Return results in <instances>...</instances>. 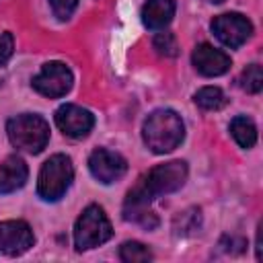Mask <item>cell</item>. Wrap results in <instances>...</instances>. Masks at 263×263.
Here are the masks:
<instances>
[{
	"instance_id": "6da1fadb",
	"label": "cell",
	"mask_w": 263,
	"mask_h": 263,
	"mask_svg": "<svg viewBox=\"0 0 263 263\" xmlns=\"http://www.w3.org/2000/svg\"><path fill=\"white\" fill-rule=\"evenodd\" d=\"M144 144L154 154L173 152L185 138V123L173 109H156L150 113L142 127Z\"/></svg>"
},
{
	"instance_id": "7a4b0ae2",
	"label": "cell",
	"mask_w": 263,
	"mask_h": 263,
	"mask_svg": "<svg viewBox=\"0 0 263 263\" xmlns=\"http://www.w3.org/2000/svg\"><path fill=\"white\" fill-rule=\"evenodd\" d=\"M6 134L14 148L29 154H39L49 142V125L41 115L35 113L12 117L6 123Z\"/></svg>"
},
{
	"instance_id": "3957f363",
	"label": "cell",
	"mask_w": 263,
	"mask_h": 263,
	"mask_svg": "<svg viewBox=\"0 0 263 263\" xmlns=\"http://www.w3.org/2000/svg\"><path fill=\"white\" fill-rule=\"evenodd\" d=\"M74 179L72 160L66 154H53L47 158L39 171L37 179V193L45 201H58L70 187Z\"/></svg>"
},
{
	"instance_id": "277c9868",
	"label": "cell",
	"mask_w": 263,
	"mask_h": 263,
	"mask_svg": "<svg viewBox=\"0 0 263 263\" xmlns=\"http://www.w3.org/2000/svg\"><path fill=\"white\" fill-rule=\"evenodd\" d=\"M111 234H113L111 222L103 212V208L99 205H88L74 224V245L78 251L95 249L107 242Z\"/></svg>"
},
{
	"instance_id": "5b68a950",
	"label": "cell",
	"mask_w": 263,
	"mask_h": 263,
	"mask_svg": "<svg viewBox=\"0 0 263 263\" xmlns=\"http://www.w3.org/2000/svg\"><path fill=\"white\" fill-rule=\"evenodd\" d=\"M185 181H187V164L183 160H171V162L156 164L154 168H150L138 181V185L144 189V193L150 199H154L158 195H166V193L181 189Z\"/></svg>"
},
{
	"instance_id": "8992f818",
	"label": "cell",
	"mask_w": 263,
	"mask_h": 263,
	"mask_svg": "<svg viewBox=\"0 0 263 263\" xmlns=\"http://www.w3.org/2000/svg\"><path fill=\"white\" fill-rule=\"evenodd\" d=\"M72 82H74V76L66 64L47 62L41 68V72L37 76H33L31 86L47 99H60L72 88Z\"/></svg>"
},
{
	"instance_id": "52a82bcc",
	"label": "cell",
	"mask_w": 263,
	"mask_h": 263,
	"mask_svg": "<svg viewBox=\"0 0 263 263\" xmlns=\"http://www.w3.org/2000/svg\"><path fill=\"white\" fill-rule=\"evenodd\" d=\"M212 33L230 49L240 47L253 33V25L247 16L238 14V12H226V14H218L212 21Z\"/></svg>"
},
{
	"instance_id": "ba28073f",
	"label": "cell",
	"mask_w": 263,
	"mask_h": 263,
	"mask_svg": "<svg viewBox=\"0 0 263 263\" xmlns=\"http://www.w3.org/2000/svg\"><path fill=\"white\" fill-rule=\"evenodd\" d=\"M35 242L33 230L25 220H4L0 222V251L8 257L27 253Z\"/></svg>"
},
{
	"instance_id": "9c48e42d",
	"label": "cell",
	"mask_w": 263,
	"mask_h": 263,
	"mask_svg": "<svg viewBox=\"0 0 263 263\" xmlns=\"http://www.w3.org/2000/svg\"><path fill=\"white\" fill-rule=\"evenodd\" d=\"M88 168H90V175L109 185V183H115L119 181L125 171H127V162L121 154L113 152V150H107V148H97L90 158H88Z\"/></svg>"
},
{
	"instance_id": "30bf717a",
	"label": "cell",
	"mask_w": 263,
	"mask_h": 263,
	"mask_svg": "<svg viewBox=\"0 0 263 263\" xmlns=\"http://www.w3.org/2000/svg\"><path fill=\"white\" fill-rule=\"evenodd\" d=\"M55 125L68 138H84L95 125V115L84 107L66 103L55 111Z\"/></svg>"
},
{
	"instance_id": "8fae6325",
	"label": "cell",
	"mask_w": 263,
	"mask_h": 263,
	"mask_svg": "<svg viewBox=\"0 0 263 263\" xmlns=\"http://www.w3.org/2000/svg\"><path fill=\"white\" fill-rule=\"evenodd\" d=\"M191 62H193L195 70L203 76H220V74L228 72V68L232 64L230 55L212 47L210 43H199L191 53Z\"/></svg>"
},
{
	"instance_id": "7c38bea8",
	"label": "cell",
	"mask_w": 263,
	"mask_h": 263,
	"mask_svg": "<svg viewBox=\"0 0 263 263\" xmlns=\"http://www.w3.org/2000/svg\"><path fill=\"white\" fill-rule=\"evenodd\" d=\"M27 177H29L27 162L21 156L10 154L0 164V193H12L21 189L27 183Z\"/></svg>"
},
{
	"instance_id": "4fadbf2b",
	"label": "cell",
	"mask_w": 263,
	"mask_h": 263,
	"mask_svg": "<svg viewBox=\"0 0 263 263\" xmlns=\"http://www.w3.org/2000/svg\"><path fill=\"white\" fill-rule=\"evenodd\" d=\"M175 16V0H146L142 6V21L148 29H164Z\"/></svg>"
},
{
	"instance_id": "5bb4252c",
	"label": "cell",
	"mask_w": 263,
	"mask_h": 263,
	"mask_svg": "<svg viewBox=\"0 0 263 263\" xmlns=\"http://www.w3.org/2000/svg\"><path fill=\"white\" fill-rule=\"evenodd\" d=\"M230 134L240 148H253L257 142V127L247 115H238L230 121Z\"/></svg>"
},
{
	"instance_id": "9a60e30c",
	"label": "cell",
	"mask_w": 263,
	"mask_h": 263,
	"mask_svg": "<svg viewBox=\"0 0 263 263\" xmlns=\"http://www.w3.org/2000/svg\"><path fill=\"white\" fill-rule=\"evenodd\" d=\"M193 101L197 107L205 111H218L226 105V97L218 86H203L193 95Z\"/></svg>"
},
{
	"instance_id": "2e32d148",
	"label": "cell",
	"mask_w": 263,
	"mask_h": 263,
	"mask_svg": "<svg viewBox=\"0 0 263 263\" xmlns=\"http://www.w3.org/2000/svg\"><path fill=\"white\" fill-rule=\"evenodd\" d=\"M119 257L125 263H146V261L152 259V251L146 245L138 242V240H127V242L121 245Z\"/></svg>"
},
{
	"instance_id": "e0dca14e",
	"label": "cell",
	"mask_w": 263,
	"mask_h": 263,
	"mask_svg": "<svg viewBox=\"0 0 263 263\" xmlns=\"http://www.w3.org/2000/svg\"><path fill=\"white\" fill-rule=\"evenodd\" d=\"M240 86H242V90H247V92H259L261 88H263V70H261V66L259 64H251V66H247L245 70H242V74H240Z\"/></svg>"
},
{
	"instance_id": "ac0fdd59",
	"label": "cell",
	"mask_w": 263,
	"mask_h": 263,
	"mask_svg": "<svg viewBox=\"0 0 263 263\" xmlns=\"http://www.w3.org/2000/svg\"><path fill=\"white\" fill-rule=\"evenodd\" d=\"M154 49H156L160 55L175 58V55H177V49H179L175 35H173V33H166V31L158 33V35L154 37Z\"/></svg>"
},
{
	"instance_id": "d6986e66",
	"label": "cell",
	"mask_w": 263,
	"mask_h": 263,
	"mask_svg": "<svg viewBox=\"0 0 263 263\" xmlns=\"http://www.w3.org/2000/svg\"><path fill=\"white\" fill-rule=\"evenodd\" d=\"M49 4H51L53 14H55L60 21H66V18L72 16V12L76 10L78 0H49Z\"/></svg>"
},
{
	"instance_id": "ffe728a7",
	"label": "cell",
	"mask_w": 263,
	"mask_h": 263,
	"mask_svg": "<svg viewBox=\"0 0 263 263\" xmlns=\"http://www.w3.org/2000/svg\"><path fill=\"white\" fill-rule=\"evenodd\" d=\"M12 49H14V39L8 31H2L0 33V66H4L10 55H12Z\"/></svg>"
},
{
	"instance_id": "44dd1931",
	"label": "cell",
	"mask_w": 263,
	"mask_h": 263,
	"mask_svg": "<svg viewBox=\"0 0 263 263\" xmlns=\"http://www.w3.org/2000/svg\"><path fill=\"white\" fill-rule=\"evenodd\" d=\"M208 2H214V4H220V2H224V0H208Z\"/></svg>"
}]
</instances>
